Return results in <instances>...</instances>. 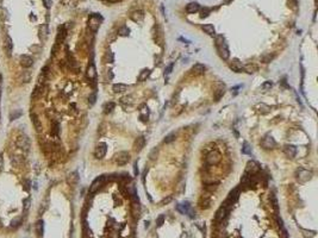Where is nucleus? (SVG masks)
<instances>
[{"mask_svg":"<svg viewBox=\"0 0 318 238\" xmlns=\"http://www.w3.org/2000/svg\"><path fill=\"white\" fill-rule=\"evenodd\" d=\"M35 145L27 126H8L0 144V232L18 231L32 205Z\"/></svg>","mask_w":318,"mask_h":238,"instance_id":"nucleus-1","label":"nucleus"},{"mask_svg":"<svg viewBox=\"0 0 318 238\" xmlns=\"http://www.w3.org/2000/svg\"><path fill=\"white\" fill-rule=\"evenodd\" d=\"M215 44H216V48L218 50V54H219L220 58H223V60H225V61H226V60L230 57V51H229L228 43H226L224 36L223 35H218L216 37Z\"/></svg>","mask_w":318,"mask_h":238,"instance_id":"nucleus-2","label":"nucleus"},{"mask_svg":"<svg viewBox=\"0 0 318 238\" xmlns=\"http://www.w3.org/2000/svg\"><path fill=\"white\" fill-rule=\"evenodd\" d=\"M5 101V81H4V75L0 69V129L3 125V106Z\"/></svg>","mask_w":318,"mask_h":238,"instance_id":"nucleus-3","label":"nucleus"},{"mask_svg":"<svg viewBox=\"0 0 318 238\" xmlns=\"http://www.w3.org/2000/svg\"><path fill=\"white\" fill-rule=\"evenodd\" d=\"M100 22H101V17L98 16V14H92L88 19L87 26L92 32H97L98 29L100 27Z\"/></svg>","mask_w":318,"mask_h":238,"instance_id":"nucleus-4","label":"nucleus"},{"mask_svg":"<svg viewBox=\"0 0 318 238\" xmlns=\"http://www.w3.org/2000/svg\"><path fill=\"white\" fill-rule=\"evenodd\" d=\"M85 74H86V78H87L91 82H93V81L95 80V78H97V69H95V66H94L93 60H91V61L88 62V64L86 66Z\"/></svg>","mask_w":318,"mask_h":238,"instance_id":"nucleus-5","label":"nucleus"},{"mask_svg":"<svg viewBox=\"0 0 318 238\" xmlns=\"http://www.w3.org/2000/svg\"><path fill=\"white\" fill-rule=\"evenodd\" d=\"M104 182H105V175H100L97 178H94L93 182L89 186V194H94L97 190H99V188L104 185Z\"/></svg>","mask_w":318,"mask_h":238,"instance_id":"nucleus-6","label":"nucleus"},{"mask_svg":"<svg viewBox=\"0 0 318 238\" xmlns=\"http://www.w3.org/2000/svg\"><path fill=\"white\" fill-rule=\"evenodd\" d=\"M261 146H262L263 149H266V150H270V149H274V148L277 146V142H275V139L268 133V135H266V136L262 138V141H261Z\"/></svg>","mask_w":318,"mask_h":238,"instance_id":"nucleus-7","label":"nucleus"},{"mask_svg":"<svg viewBox=\"0 0 318 238\" xmlns=\"http://www.w3.org/2000/svg\"><path fill=\"white\" fill-rule=\"evenodd\" d=\"M130 161V154L126 151H119L116 156H114V162L118 166H124Z\"/></svg>","mask_w":318,"mask_h":238,"instance_id":"nucleus-8","label":"nucleus"},{"mask_svg":"<svg viewBox=\"0 0 318 238\" xmlns=\"http://www.w3.org/2000/svg\"><path fill=\"white\" fill-rule=\"evenodd\" d=\"M106 150H107V148H106V144L105 143H99L95 149H94V157L97 160H101L105 157L106 155Z\"/></svg>","mask_w":318,"mask_h":238,"instance_id":"nucleus-9","label":"nucleus"},{"mask_svg":"<svg viewBox=\"0 0 318 238\" xmlns=\"http://www.w3.org/2000/svg\"><path fill=\"white\" fill-rule=\"evenodd\" d=\"M220 158H222V157H220V154H219L218 151L213 150V151H211V153L207 155L206 162L208 163V164H211V166H215V164H217V163H219Z\"/></svg>","mask_w":318,"mask_h":238,"instance_id":"nucleus-10","label":"nucleus"},{"mask_svg":"<svg viewBox=\"0 0 318 238\" xmlns=\"http://www.w3.org/2000/svg\"><path fill=\"white\" fill-rule=\"evenodd\" d=\"M312 177V173L306 170V169H299L298 170V175H297V180L300 182H306Z\"/></svg>","mask_w":318,"mask_h":238,"instance_id":"nucleus-11","label":"nucleus"},{"mask_svg":"<svg viewBox=\"0 0 318 238\" xmlns=\"http://www.w3.org/2000/svg\"><path fill=\"white\" fill-rule=\"evenodd\" d=\"M260 170V166L259 163H256L255 161H249L247 163V168H246V173L250 174V175H254L255 173H257Z\"/></svg>","mask_w":318,"mask_h":238,"instance_id":"nucleus-12","label":"nucleus"},{"mask_svg":"<svg viewBox=\"0 0 318 238\" xmlns=\"http://www.w3.org/2000/svg\"><path fill=\"white\" fill-rule=\"evenodd\" d=\"M229 67L235 73H242V70H243V64H242V62L238 58H232V61L230 62Z\"/></svg>","mask_w":318,"mask_h":238,"instance_id":"nucleus-13","label":"nucleus"},{"mask_svg":"<svg viewBox=\"0 0 318 238\" xmlns=\"http://www.w3.org/2000/svg\"><path fill=\"white\" fill-rule=\"evenodd\" d=\"M178 211L179 212H181L183 214H187V213H191L190 216L191 217H193V212L191 211V205H190V202L188 201H185V202H183V204H180V205H178Z\"/></svg>","mask_w":318,"mask_h":238,"instance_id":"nucleus-14","label":"nucleus"},{"mask_svg":"<svg viewBox=\"0 0 318 238\" xmlns=\"http://www.w3.org/2000/svg\"><path fill=\"white\" fill-rule=\"evenodd\" d=\"M284 153L287 157H290V158H293L297 154V148L294 145H291V144H287L284 146Z\"/></svg>","mask_w":318,"mask_h":238,"instance_id":"nucleus-15","label":"nucleus"},{"mask_svg":"<svg viewBox=\"0 0 318 238\" xmlns=\"http://www.w3.org/2000/svg\"><path fill=\"white\" fill-rule=\"evenodd\" d=\"M226 213H228V208L224 207V206H220L219 210H218V211L216 212V214H215V220L222 221V220L226 217Z\"/></svg>","mask_w":318,"mask_h":238,"instance_id":"nucleus-16","label":"nucleus"},{"mask_svg":"<svg viewBox=\"0 0 318 238\" xmlns=\"http://www.w3.org/2000/svg\"><path fill=\"white\" fill-rule=\"evenodd\" d=\"M145 145V139L143 137H137L133 142V150L135 151H141Z\"/></svg>","mask_w":318,"mask_h":238,"instance_id":"nucleus-17","label":"nucleus"},{"mask_svg":"<svg viewBox=\"0 0 318 238\" xmlns=\"http://www.w3.org/2000/svg\"><path fill=\"white\" fill-rule=\"evenodd\" d=\"M255 110L259 112V113H261V114H267V113H269L270 107L268 105H266V104L261 102V104H256V105H255Z\"/></svg>","mask_w":318,"mask_h":238,"instance_id":"nucleus-18","label":"nucleus"},{"mask_svg":"<svg viewBox=\"0 0 318 238\" xmlns=\"http://www.w3.org/2000/svg\"><path fill=\"white\" fill-rule=\"evenodd\" d=\"M130 18L136 23H140L144 18V13H143V11H135L130 14Z\"/></svg>","mask_w":318,"mask_h":238,"instance_id":"nucleus-19","label":"nucleus"},{"mask_svg":"<svg viewBox=\"0 0 318 238\" xmlns=\"http://www.w3.org/2000/svg\"><path fill=\"white\" fill-rule=\"evenodd\" d=\"M199 10H200V5H199L198 3H194V1L190 3V4L186 6L187 13H195V12H198Z\"/></svg>","mask_w":318,"mask_h":238,"instance_id":"nucleus-20","label":"nucleus"},{"mask_svg":"<svg viewBox=\"0 0 318 238\" xmlns=\"http://www.w3.org/2000/svg\"><path fill=\"white\" fill-rule=\"evenodd\" d=\"M149 75H150V69H149V68H144V69H142V70L140 71V75H138V78H137V81L143 82V81H145V80L149 78Z\"/></svg>","mask_w":318,"mask_h":238,"instance_id":"nucleus-21","label":"nucleus"},{"mask_svg":"<svg viewBox=\"0 0 318 238\" xmlns=\"http://www.w3.org/2000/svg\"><path fill=\"white\" fill-rule=\"evenodd\" d=\"M126 89H128V86L124 83H114L112 86V91L114 93H122V92H125Z\"/></svg>","mask_w":318,"mask_h":238,"instance_id":"nucleus-22","label":"nucleus"},{"mask_svg":"<svg viewBox=\"0 0 318 238\" xmlns=\"http://www.w3.org/2000/svg\"><path fill=\"white\" fill-rule=\"evenodd\" d=\"M192 71L194 74H197V75H200V74H203L205 71V66L201 64V63H195L193 67H192Z\"/></svg>","mask_w":318,"mask_h":238,"instance_id":"nucleus-23","label":"nucleus"},{"mask_svg":"<svg viewBox=\"0 0 318 238\" xmlns=\"http://www.w3.org/2000/svg\"><path fill=\"white\" fill-rule=\"evenodd\" d=\"M203 30L205 31V34H207V35H210V36H213L215 35V27H213V25L212 24H205V25H203Z\"/></svg>","mask_w":318,"mask_h":238,"instance_id":"nucleus-24","label":"nucleus"},{"mask_svg":"<svg viewBox=\"0 0 318 238\" xmlns=\"http://www.w3.org/2000/svg\"><path fill=\"white\" fill-rule=\"evenodd\" d=\"M243 70H246L248 74H254V73H256L257 70H259V67H257L256 64H247V66H244L243 67Z\"/></svg>","mask_w":318,"mask_h":238,"instance_id":"nucleus-25","label":"nucleus"},{"mask_svg":"<svg viewBox=\"0 0 318 238\" xmlns=\"http://www.w3.org/2000/svg\"><path fill=\"white\" fill-rule=\"evenodd\" d=\"M114 102H112V101H109V102H106L105 105H104V113H111L112 111H113V108H114Z\"/></svg>","mask_w":318,"mask_h":238,"instance_id":"nucleus-26","label":"nucleus"},{"mask_svg":"<svg viewBox=\"0 0 318 238\" xmlns=\"http://www.w3.org/2000/svg\"><path fill=\"white\" fill-rule=\"evenodd\" d=\"M97 101V93L95 92H92V93H89L88 98H87V104L89 106H93L94 104Z\"/></svg>","mask_w":318,"mask_h":238,"instance_id":"nucleus-27","label":"nucleus"},{"mask_svg":"<svg viewBox=\"0 0 318 238\" xmlns=\"http://www.w3.org/2000/svg\"><path fill=\"white\" fill-rule=\"evenodd\" d=\"M224 93H225V89H224V86L223 87H220V88H218L217 91L215 92V99H216V101H218L223 95H224Z\"/></svg>","mask_w":318,"mask_h":238,"instance_id":"nucleus-28","label":"nucleus"},{"mask_svg":"<svg viewBox=\"0 0 318 238\" xmlns=\"http://www.w3.org/2000/svg\"><path fill=\"white\" fill-rule=\"evenodd\" d=\"M242 153L246 154V155H250L251 154V148L249 146V144L247 142L243 143V148H242Z\"/></svg>","mask_w":318,"mask_h":238,"instance_id":"nucleus-29","label":"nucleus"},{"mask_svg":"<svg viewBox=\"0 0 318 238\" xmlns=\"http://www.w3.org/2000/svg\"><path fill=\"white\" fill-rule=\"evenodd\" d=\"M272 87H273V82H272V81H266L261 86V88L263 89V91H270Z\"/></svg>","mask_w":318,"mask_h":238,"instance_id":"nucleus-30","label":"nucleus"},{"mask_svg":"<svg viewBox=\"0 0 318 238\" xmlns=\"http://www.w3.org/2000/svg\"><path fill=\"white\" fill-rule=\"evenodd\" d=\"M175 132H172V133H169V135H167L166 136V138H164V143H171V142H173L174 139H175Z\"/></svg>","mask_w":318,"mask_h":238,"instance_id":"nucleus-31","label":"nucleus"},{"mask_svg":"<svg viewBox=\"0 0 318 238\" xmlns=\"http://www.w3.org/2000/svg\"><path fill=\"white\" fill-rule=\"evenodd\" d=\"M129 32H130V31H129V29H128L126 26H122V27L119 29V31H118V34H119L120 36H128Z\"/></svg>","mask_w":318,"mask_h":238,"instance_id":"nucleus-32","label":"nucleus"},{"mask_svg":"<svg viewBox=\"0 0 318 238\" xmlns=\"http://www.w3.org/2000/svg\"><path fill=\"white\" fill-rule=\"evenodd\" d=\"M272 58H273V56L268 54V55H265V56L261 57V61H262L263 63H269V62L272 61Z\"/></svg>","mask_w":318,"mask_h":238,"instance_id":"nucleus-33","label":"nucleus"},{"mask_svg":"<svg viewBox=\"0 0 318 238\" xmlns=\"http://www.w3.org/2000/svg\"><path fill=\"white\" fill-rule=\"evenodd\" d=\"M173 67H174V63H171L169 66H167V67H166V69H164V76H166V75L168 76L169 74L172 73V70H173Z\"/></svg>","mask_w":318,"mask_h":238,"instance_id":"nucleus-34","label":"nucleus"},{"mask_svg":"<svg viewBox=\"0 0 318 238\" xmlns=\"http://www.w3.org/2000/svg\"><path fill=\"white\" fill-rule=\"evenodd\" d=\"M157 153H159V150L156 148H154L153 150L150 151V155H149V157H150V160H155L156 158V156H157Z\"/></svg>","mask_w":318,"mask_h":238,"instance_id":"nucleus-35","label":"nucleus"},{"mask_svg":"<svg viewBox=\"0 0 318 238\" xmlns=\"http://www.w3.org/2000/svg\"><path fill=\"white\" fill-rule=\"evenodd\" d=\"M171 201H172V195H169V197H167V198H164V199L160 202V206H163V205L168 204V202H171Z\"/></svg>","mask_w":318,"mask_h":238,"instance_id":"nucleus-36","label":"nucleus"},{"mask_svg":"<svg viewBox=\"0 0 318 238\" xmlns=\"http://www.w3.org/2000/svg\"><path fill=\"white\" fill-rule=\"evenodd\" d=\"M131 95H129V97H124V98H122L120 99V101H122L123 104H125V102H131Z\"/></svg>","mask_w":318,"mask_h":238,"instance_id":"nucleus-37","label":"nucleus"},{"mask_svg":"<svg viewBox=\"0 0 318 238\" xmlns=\"http://www.w3.org/2000/svg\"><path fill=\"white\" fill-rule=\"evenodd\" d=\"M133 174H135L136 176L138 175V164H137V162L133 163Z\"/></svg>","mask_w":318,"mask_h":238,"instance_id":"nucleus-38","label":"nucleus"},{"mask_svg":"<svg viewBox=\"0 0 318 238\" xmlns=\"http://www.w3.org/2000/svg\"><path fill=\"white\" fill-rule=\"evenodd\" d=\"M207 14H208V10H207V8L203 10V11L200 12V18H205V17H207Z\"/></svg>","mask_w":318,"mask_h":238,"instance_id":"nucleus-39","label":"nucleus"},{"mask_svg":"<svg viewBox=\"0 0 318 238\" xmlns=\"http://www.w3.org/2000/svg\"><path fill=\"white\" fill-rule=\"evenodd\" d=\"M163 220H164V217H163V216H160V217H159V219H157V221H156L157 226H161V225L163 224Z\"/></svg>","mask_w":318,"mask_h":238,"instance_id":"nucleus-40","label":"nucleus"},{"mask_svg":"<svg viewBox=\"0 0 318 238\" xmlns=\"http://www.w3.org/2000/svg\"><path fill=\"white\" fill-rule=\"evenodd\" d=\"M205 188H206L207 190H215V189L217 188V186H216V185H208V186H206Z\"/></svg>","mask_w":318,"mask_h":238,"instance_id":"nucleus-41","label":"nucleus"},{"mask_svg":"<svg viewBox=\"0 0 318 238\" xmlns=\"http://www.w3.org/2000/svg\"><path fill=\"white\" fill-rule=\"evenodd\" d=\"M180 238H190V236H188V233L187 232H184L183 235H181V237Z\"/></svg>","mask_w":318,"mask_h":238,"instance_id":"nucleus-42","label":"nucleus"},{"mask_svg":"<svg viewBox=\"0 0 318 238\" xmlns=\"http://www.w3.org/2000/svg\"><path fill=\"white\" fill-rule=\"evenodd\" d=\"M107 76H109V79L111 80L112 78H113V74H112V71L111 70H109V74H107Z\"/></svg>","mask_w":318,"mask_h":238,"instance_id":"nucleus-43","label":"nucleus"},{"mask_svg":"<svg viewBox=\"0 0 318 238\" xmlns=\"http://www.w3.org/2000/svg\"><path fill=\"white\" fill-rule=\"evenodd\" d=\"M230 1H231V0H225V3H230Z\"/></svg>","mask_w":318,"mask_h":238,"instance_id":"nucleus-44","label":"nucleus"}]
</instances>
